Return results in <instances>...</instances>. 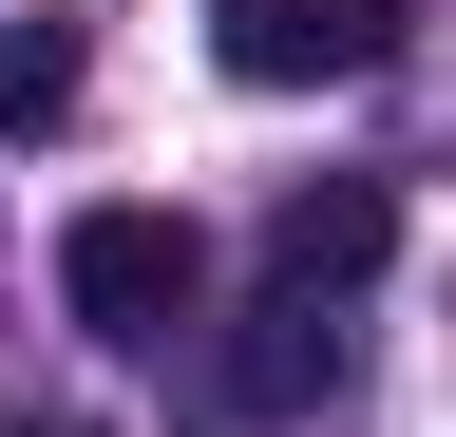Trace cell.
<instances>
[{"mask_svg": "<svg viewBox=\"0 0 456 437\" xmlns=\"http://www.w3.org/2000/svg\"><path fill=\"white\" fill-rule=\"evenodd\" d=\"M191 286H209V247L171 229V209H77V229H57V304H77L95 343H171Z\"/></svg>", "mask_w": 456, "mask_h": 437, "instance_id": "cell-1", "label": "cell"}, {"mask_svg": "<svg viewBox=\"0 0 456 437\" xmlns=\"http://www.w3.org/2000/svg\"><path fill=\"white\" fill-rule=\"evenodd\" d=\"M399 0H209V58L248 95H323V77H380Z\"/></svg>", "mask_w": 456, "mask_h": 437, "instance_id": "cell-2", "label": "cell"}, {"mask_svg": "<svg viewBox=\"0 0 456 437\" xmlns=\"http://www.w3.org/2000/svg\"><path fill=\"white\" fill-rule=\"evenodd\" d=\"M380 247H399L380 172H323V190H285V209H266V304H342Z\"/></svg>", "mask_w": 456, "mask_h": 437, "instance_id": "cell-3", "label": "cell"}, {"mask_svg": "<svg viewBox=\"0 0 456 437\" xmlns=\"http://www.w3.org/2000/svg\"><path fill=\"white\" fill-rule=\"evenodd\" d=\"M323 380H342V323H323V304H248V343H228V400H248V418H305Z\"/></svg>", "mask_w": 456, "mask_h": 437, "instance_id": "cell-4", "label": "cell"}, {"mask_svg": "<svg viewBox=\"0 0 456 437\" xmlns=\"http://www.w3.org/2000/svg\"><path fill=\"white\" fill-rule=\"evenodd\" d=\"M77 115V38L57 20H0V134H57Z\"/></svg>", "mask_w": 456, "mask_h": 437, "instance_id": "cell-5", "label": "cell"}, {"mask_svg": "<svg viewBox=\"0 0 456 437\" xmlns=\"http://www.w3.org/2000/svg\"><path fill=\"white\" fill-rule=\"evenodd\" d=\"M0 437H95V418H0Z\"/></svg>", "mask_w": 456, "mask_h": 437, "instance_id": "cell-6", "label": "cell"}]
</instances>
